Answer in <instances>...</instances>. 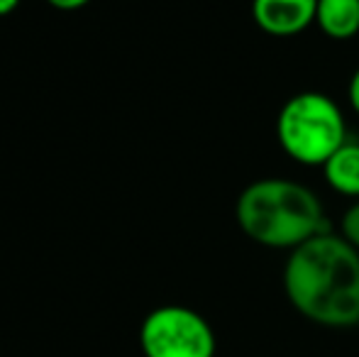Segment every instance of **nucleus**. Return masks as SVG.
Returning a JSON list of instances; mask_svg holds the SVG:
<instances>
[{
	"instance_id": "10",
	"label": "nucleus",
	"mask_w": 359,
	"mask_h": 357,
	"mask_svg": "<svg viewBox=\"0 0 359 357\" xmlns=\"http://www.w3.org/2000/svg\"><path fill=\"white\" fill-rule=\"evenodd\" d=\"M47 3L57 10H79L83 5H88L90 0H47Z\"/></svg>"
},
{
	"instance_id": "7",
	"label": "nucleus",
	"mask_w": 359,
	"mask_h": 357,
	"mask_svg": "<svg viewBox=\"0 0 359 357\" xmlns=\"http://www.w3.org/2000/svg\"><path fill=\"white\" fill-rule=\"evenodd\" d=\"M323 177L327 186L347 198H359V142L347 140L325 164H323Z\"/></svg>"
},
{
	"instance_id": "1",
	"label": "nucleus",
	"mask_w": 359,
	"mask_h": 357,
	"mask_svg": "<svg viewBox=\"0 0 359 357\" xmlns=\"http://www.w3.org/2000/svg\"><path fill=\"white\" fill-rule=\"evenodd\" d=\"M284 291L288 304L311 323L355 328L359 325V250L330 230L316 235L288 255Z\"/></svg>"
},
{
	"instance_id": "9",
	"label": "nucleus",
	"mask_w": 359,
	"mask_h": 357,
	"mask_svg": "<svg viewBox=\"0 0 359 357\" xmlns=\"http://www.w3.org/2000/svg\"><path fill=\"white\" fill-rule=\"evenodd\" d=\"M347 100H350L352 110L359 115V69H355L350 83H347Z\"/></svg>"
},
{
	"instance_id": "2",
	"label": "nucleus",
	"mask_w": 359,
	"mask_h": 357,
	"mask_svg": "<svg viewBox=\"0 0 359 357\" xmlns=\"http://www.w3.org/2000/svg\"><path fill=\"white\" fill-rule=\"evenodd\" d=\"M240 230L274 250H296L327 233L323 203L306 184L291 179H259L240 194L235 206Z\"/></svg>"
},
{
	"instance_id": "8",
	"label": "nucleus",
	"mask_w": 359,
	"mask_h": 357,
	"mask_svg": "<svg viewBox=\"0 0 359 357\" xmlns=\"http://www.w3.org/2000/svg\"><path fill=\"white\" fill-rule=\"evenodd\" d=\"M340 233L355 250H359V198L345 210L340 223Z\"/></svg>"
},
{
	"instance_id": "5",
	"label": "nucleus",
	"mask_w": 359,
	"mask_h": 357,
	"mask_svg": "<svg viewBox=\"0 0 359 357\" xmlns=\"http://www.w3.org/2000/svg\"><path fill=\"white\" fill-rule=\"evenodd\" d=\"M318 0H252V20L271 37H293L316 22Z\"/></svg>"
},
{
	"instance_id": "11",
	"label": "nucleus",
	"mask_w": 359,
	"mask_h": 357,
	"mask_svg": "<svg viewBox=\"0 0 359 357\" xmlns=\"http://www.w3.org/2000/svg\"><path fill=\"white\" fill-rule=\"evenodd\" d=\"M18 5H20V0H0V18H3V15H10Z\"/></svg>"
},
{
	"instance_id": "6",
	"label": "nucleus",
	"mask_w": 359,
	"mask_h": 357,
	"mask_svg": "<svg viewBox=\"0 0 359 357\" xmlns=\"http://www.w3.org/2000/svg\"><path fill=\"white\" fill-rule=\"evenodd\" d=\"M316 25L325 37L337 39V42L357 37L359 0H318Z\"/></svg>"
},
{
	"instance_id": "3",
	"label": "nucleus",
	"mask_w": 359,
	"mask_h": 357,
	"mask_svg": "<svg viewBox=\"0 0 359 357\" xmlns=\"http://www.w3.org/2000/svg\"><path fill=\"white\" fill-rule=\"evenodd\" d=\"M276 140L288 159L303 167H323L347 142L340 105L320 90H303L281 105Z\"/></svg>"
},
{
	"instance_id": "4",
	"label": "nucleus",
	"mask_w": 359,
	"mask_h": 357,
	"mask_svg": "<svg viewBox=\"0 0 359 357\" xmlns=\"http://www.w3.org/2000/svg\"><path fill=\"white\" fill-rule=\"evenodd\" d=\"M140 348L144 357H215L217 340L198 311L166 304L144 316Z\"/></svg>"
}]
</instances>
